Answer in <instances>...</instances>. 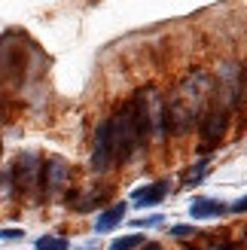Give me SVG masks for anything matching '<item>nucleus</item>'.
<instances>
[{
	"instance_id": "7ed1b4c3",
	"label": "nucleus",
	"mask_w": 247,
	"mask_h": 250,
	"mask_svg": "<svg viewBox=\"0 0 247 250\" xmlns=\"http://www.w3.org/2000/svg\"><path fill=\"white\" fill-rule=\"evenodd\" d=\"M110 141H113V165H122L134 156V149L146 144V131L141 125L138 107L128 101L125 107H119V113L110 119Z\"/></svg>"
},
{
	"instance_id": "f03ea898",
	"label": "nucleus",
	"mask_w": 247,
	"mask_h": 250,
	"mask_svg": "<svg viewBox=\"0 0 247 250\" xmlns=\"http://www.w3.org/2000/svg\"><path fill=\"white\" fill-rule=\"evenodd\" d=\"M214 95V77L202 67L189 70L183 77L171 98H165V107H168V131L171 134H186L192 131L195 125L202 122L205 110H207V101Z\"/></svg>"
},
{
	"instance_id": "f3484780",
	"label": "nucleus",
	"mask_w": 247,
	"mask_h": 250,
	"mask_svg": "<svg viewBox=\"0 0 247 250\" xmlns=\"http://www.w3.org/2000/svg\"><path fill=\"white\" fill-rule=\"evenodd\" d=\"M21 229H3V238H21Z\"/></svg>"
},
{
	"instance_id": "dca6fc26",
	"label": "nucleus",
	"mask_w": 247,
	"mask_h": 250,
	"mask_svg": "<svg viewBox=\"0 0 247 250\" xmlns=\"http://www.w3.org/2000/svg\"><path fill=\"white\" fill-rule=\"evenodd\" d=\"M162 223V217H146V220H138L134 223V229H146V226H159Z\"/></svg>"
},
{
	"instance_id": "f8f14e48",
	"label": "nucleus",
	"mask_w": 247,
	"mask_h": 250,
	"mask_svg": "<svg viewBox=\"0 0 247 250\" xmlns=\"http://www.w3.org/2000/svg\"><path fill=\"white\" fill-rule=\"evenodd\" d=\"M37 250H67V241H64V238H52V235H46V238L37 241Z\"/></svg>"
},
{
	"instance_id": "39448f33",
	"label": "nucleus",
	"mask_w": 247,
	"mask_h": 250,
	"mask_svg": "<svg viewBox=\"0 0 247 250\" xmlns=\"http://www.w3.org/2000/svg\"><path fill=\"white\" fill-rule=\"evenodd\" d=\"M12 183L21 195H37L43 183V159L37 153H21L12 168Z\"/></svg>"
},
{
	"instance_id": "423d86ee",
	"label": "nucleus",
	"mask_w": 247,
	"mask_h": 250,
	"mask_svg": "<svg viewBox=\"0 0 247 250\" xmlns=\"http://www.w3.org/2000/svg\"><path fill=\"white\" fill-rule=\"evenodd\" d=\"M64 186H67V165H64V159H49L46 165H43V183H40V192L46 202H55V198L64 192Z\"/></svg>"
},
{
	"instance_id": "9d476101",
	"label": "nucleus",
	"mask_w": 247,
	"mask_h": 250,
	"mask_svg": "<svg viewBox=\"0 0 247 250\" xmlns=\"http://www.w3.org/2000/svg\"><path fill=\"white\" fill-rule=\"evenodd\" d=\"M122 220H125V205H122V202H116L113 208H107L104 214L98 217V223H95V232H98V235H104V232H110V229H116Z\"/></svg>"
},
{
	"instance_id": "ddd939ff",
	"label": "nucleus",
	"mask_w": 247,
	"mask_h": 250,
	"mask_svg": "<svg viewBox=\"0 0 247 250\" xmlns=\"http://www.w3.org/2000/svg\"><path fill=\"white\" fill-rule=\"evenodd\" d=\"M205 171H207V159H202L199 165H195L189 174H186V186H195V183H202V177H205Z\"/></svg>"
},
{
	"instance_id": "4468645a",
	"label": "nucleus",
	"mask_w": 247,
	"mask_h": 250,
	"mask_svg": "<svg viewBox=\"0 0 247 250\" xmlns=\"http://www.w3.org/2000/svg\"><path fill=\"white\" fill-rule=\"evenodd\" d=\"M195 229L192 226H186V223H177L174 229H171V235H174V238H183V235H192Z\"/></svg>"
},
{
	"instance_id": "20e7f679",
	"label": "nucleus",
	"mask_w": 247,
	"mask_h": 250,
	"mask_svg": "<svg viewBox=\"0 0 247 250\" xmlns=\"http://www.w3.org/2000/svg\"><path fill=\"white\" fill-rule=\"evenodd\" d=\"M134 107H138L141 125L146 131V141L162 144L168 137V107H165V95L159 85H144V89L134 95Z\"/></svg>"
},
{
	"instance_id": "6ab92c4d",
	"label": "nucleus",
	"mask_w": 247,
	"mask_h": 250,
	"mask_svg": "<svg viewBox=\"0 0 247 250\" xmlns=\"http://www.w3.org/2000/svg\"><path fill=\"white\" fill-rule=\"evenodd\" d=\"M183 250H199V247H183Z\"/></svg>"
},
{
	"instance_id": "0eeeda50",
	"label": "nucleus",
	"mask_w": 247,
	"mask_h": 250,
	"mask_svg": "<svg viewBox=\"0 0 247 250\" xmlns=\"http://www.w3.org/2000/svg\"><path fill=\"white\" fill-rule=\"evenodd\" d=\"M92 168L95 171H110L113 168V141H110V119H104L95 128L92 141Z\"/></svg>"
},
{
	"instance_id": "f257e3e1",
	"label": "nucleus",
	"mask_w": 247,
	"mask_h": 250,
	"mask_svg": "<svg viewBox=\"0 0 247 250\" xmlns=\"http://www.w3.org/2000/svg\"><path fill=\"white\" fill-rule=\"evenodd\" d=\"M244 67L241 61H226L223 67H220V73L214 77V95L211 101H207V110L202 116V153H207V149H214L220 141H223V134L229 128V119L232 113L238 110L241 98H244Z\"/></svg>"
},
{
	"instance_id": "9b49d317",
	"label": "nucleus",
	"mask_w": 247,
	"mask_h": 250,
	"mask_svg": "<svg viewBox=\"0 0 247 250\" xmlns=\"http://www.w3.org/2000/svg\"><path fill=\"white\" fill-rule=\"evenodd\" d=\"M141 244H144L141 235H122V238H116V241L110 244L107 250H138Z\"/></svg>"
},
{
	"instance_id": "a211bd4d",
	"label": "nucleus",
	"mask_w": 247,
	"mask_h": 250,
	"mask_svg": "<svg viewBox=\"0 0 247 250\" xmlns=\"http://www.w3.org/2000/svg\"><path fill=\"white\" fill-rule=\"evenodd\" d=\"M138 250H162V247H159V244H153V241H144Z\"/></svg>"
},
{
	"instance_id": "2eb2a0df",
	"label": "nucleus",
	"mask_w": 247,
	"mask_h": 250,
	"mask_svg": "<svg viewBox=\"0 0 247 250\" xmlns=\"http://www.w3.org/2000/svg\"><path fill=\"white\" fill-rule=\"evenodd\" d=\"M226 210H232V214H247V195H244V198H238L235 205H229Z\"/></svg>"
},
{
	"instance_id": "6e6552de",
	"label": "nucleus",
	"mask_w": 247,
	"mask_h": 250,
	"mask_svg": "<svg viewBox=\"0 0 247 250\" xmlns=\"http://www.w3.org/2000/svg\"><path fill=\"white\" fill-rule=\"evenodd\" d=\"M168 189H171V186H168L165 180H156V183L138 186V189L131 192V205H134V208H153V205H159V202H162V198L168 195Z\"/></svg>"
},
{
	"instance_id": "1a4fd4ad",
	"label": "nucleus",
	"mask_w": 247,
	"mask_h": 250,
	"mask_svg": "<svg viewBox=\"0 0 247 250\" xmlns=\"http://www.w3.org/2000/svg\"><path fill=\"white\" fill-rule=\"evenodd\" d=\"M189 214H192V220H211V217L226 214V205L220 202V198H195Z\"/></svg>"
}]
</instances>
